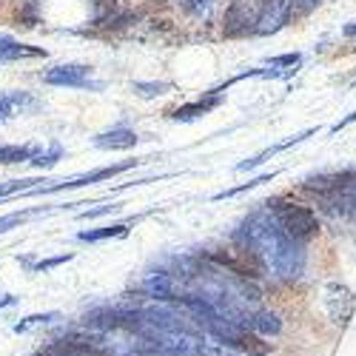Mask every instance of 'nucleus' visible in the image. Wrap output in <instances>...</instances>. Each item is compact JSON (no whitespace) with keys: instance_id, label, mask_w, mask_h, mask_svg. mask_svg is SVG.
Segmentation results:
<instances>
[{"instance_id":"nucleus-14","label":"nucleus","mask_w":356,"mask_h":356,"mask_svg":"<svg viewBox=\"0 0 356 356\" xmlns=\"http://www.w3.org/2000/svg\"><path fill=\"white\" fill-rule=\"evenodd\" d=\"M274 171L271 174H262V177H257V180H248L245 186H240V188H228V191H222V194H217L214 200H225V197H234V194H243V191H248V188H257V186H262V183H271L274 180Z\"/></svg>"},{"instance_id":"nucleus-20","label":"nucleus","mask_w":356,"mask_h":356,"mask_svg":"<svg viewBox=\"0 0 356 356\" xmlns=\"http://www.w3.org/2000/svg\"><path fill=\"white\" fill-rule=\"evenodd\" d=\"M117 209H120V205L111 202V205H100V209H92V211H83L80 217L83 220H92V217H100V214H108V211H117Z\"/></svg>"},{"instance_id":"nucleus-23","label":"nucleus","mask_w":356,"mask_h":356,"mask_svg":"<svg viewBox=\"0 0 356 356\" xmlns=\"http://www.w3.org/2000/svg\"><path fill=\"white\" fill-rule=\"evenodd\" d=\"M92 3H95V6H100L103 12H111V9L117 6V0H92Z\"/></svg>"},{"instance_id":"nucleus-5","label":"nucleus","mask_w":356,"mask_h":356,"mask_svg":"<svg viewBox=\"0 0 356 356\" xmlns=\"http://www.w3.org/2000/svg\"><path fill=\"white\" fill-rule=\"evenodd\" d=\"M293 0H262L259 3V23H257V35H274L288 23L291 17Z\"/></svg>"},{"instance_id":"nucleus-24","label":"nucleus","mask_w":356,"mask_h":356,"mask_svg":"<svg viewBox=\"0 0 356 356\" xmlns=\"http://www.w3.org/2000/svg\"><path fill=\"white\" fill-rule=\"evenodd\" d=\"M353 120H356V111H350V114L345 117V120H342V123H337V126H334V131H339V129H345V126H348V123H353Z\"/></svg>"},{"instance_id":"nucleus-12","label":"nucleus","mask_w":356,"mask_h":356,"mask_svg":"<svg viewBox=\"0 0 356 356\" xmlns=\"http://www.w3.org/2000/svg\"><path fill=\"white\" fill-rule=\"evenodd\" d=\"M23 103H29V97H26L23 92H12V95H3V97H0V123L9 120V117H12Z\"/></svg>"},{"instance_id":"nucleus-2","label":"nucleus","mask_w":356,"mask_h":356,"mask_svg":"<svg viewBox=\"0 0 356 356\" xmlns=\"http://www.w3.org/2000/svg\"><path fill=\"white\" fill-rule=\"evenodd\" d=\"M217 265H225L228 271H234V274H240V277H251V280H257L259 274H262V257L257 254V251H251V248H245V245H240V248H228V251H214V254H209Z\"/></svg>"},{"instance_id":"nucleus-16","label":"nucleus","mask_w":356,"mask_h":356,"mask_svg":"<svg viewBox=\"0 0 356 356\" xmlns=\"http://www.w3.org/2000/svg\"><path fill=\"white\" fill-rule=\"evenodd\" d=\"M236 345L251 350V353H268V345H262V339L254 337V334H240V337H236Z\"/></svg>"},{"instance_id":"nucleus-4","label":"nucleus","mask_w":356,"mask_h":356,"mask_svg":"<svg viewBox=\"0 0 356 356\" xmlns=\"http://www.w3.org/2000/svg\"><path fill=\"white\" fill-rule=\"evenodd\" d=\"M137 160H126V163H117V165H106V168H97V171H88V174H80L74 180H63V183H54V186H38L29 194H54V191H63V188H80V186H95L100 180H111L114 174H120L126 168H134Z\"/></svg>"},{"instance_id":"nucleus-11","label":"nucleus","mask_w":356,"mask_h":356,"mask_svg":"<svg viewBox=\"0 0 356 356\" xmlns=\"http://www.w3.org/2000/svg\"><path fill=\"white\" fill-rule=\"evenodd\" d=\"M129 234V225L120 222V225H106V228H97V231H80V240L83 243H97V240H108V236H126Z\"/></svg>"},{"instance_id":"nucleus-10","label":"nucleus","mask_w":356,"mask_h":356,"mask_svg":"<svg viewBox=\"0 0 356 356\" xmlns=\"http://www.w3.org/2000/svg\"><path fill=\"white\" fill-rule=\"evenodd\" d=\"M220 97L222 95H211V97H205V100H200V103H191V106H183V108H177L171 117H174V120H194V117H200V114H205V111H209V108H214L217 103H220Z\"/></svg>"},{"instance_id":"nucleus-6","label":"nucleus","mask_w":356,"mask_h":356,"mask_svg":"<svg viewBox=\"0 0 356 356\" xmlns=\"http://www.w3.org/2000/svg\"><path fill=\"white\" fill-rule=\"evenodd\" d=\"M49 86H69V88H100V83L92 80V72L86 66H57L43 74Z\"/></svg>"},{"instance_id":"nucleus-21","label":"nucleus","mask_w":356,"mask_h":356,"mask_svg":"<svg viewBox=\"0 0 356 356\" xmlns=\"http://www.w3.org/2000/svg\"><path fill=\"white\" fill-rule=\"evenodd\" d=\"M69 259H72V254H66V257H54V259H43V262H38V271L54 268V265H60V262H69Z\"/></svg>"},{"instance_id":"nucleus-15","label":"nucleus","mask_w":356,"mask_h":356,"mask_svg":"<svg viewBox=\"0 0 356 356\" xmlns=\"http://www.w3.org/2000/svg\"><path fill=\"white\" fill-rule=\"evenodd\" d=\"M35 211H15V214H6V217H0V234H6V231H12V228H17V225H23L29 217H32Z\"/></svg>"},{"instance_id":"nucleus-9","label":"nucleus","mask_w":356,"mask_h":356,"mask_svg":"<svg viewBox=\"0 0 356 356\" xmlns=\"http://www.w3.org/2000/svg\"><path fill=\"white\" fill-rule=\"evenodd\" d=\"M38 152L32 145H0V165H15V163H32Z\"/></svg>"},{"instance_id":"nucleus-19","label":"nucleus","mask_w":356,"mask_h":356,"mask_svg":"<svg viewBox=\"0 0 356 356\" xmlns=\"http://www.w3.org/2000/svg\"><path fill=\"white\" fill-rule=\"evenodd\" d=\"M300 60H302V57L300 54H282V57H271V60H268V66L271 69H277V66H300Z\"/></svg>"},{"instance_id":"nucleus-17","label":"nucleus","mask_w":356,"mask_h":356,"mask_svg":"<svg viewBox=\"0 0 356 356\" xmlns=\"http://www.w3.org/2000/svg\"><path fill=\"white\" fill-rule=\"evenodd\" d=\"M60 154H63V148H60V145H51V148H49V152H46V154L40 152V154H38V157H35L32 163H35L38 168H51V165H54L57 160H60Z\"/></svg>"},{"instance_id":"nucleus-13","label":"nucleus","mask_w":356,"mask_h":356,"mask_svg":"<svg viewBox=\"0 0 356 356\" xmlns=\"http://www.w3.org/2000/svg\"><path fill=\"white\" fill-rule=\"evenodd\" d=\"M35 183H46V180H3L0 183V197H12V194H26L38 188Z\"/></svg>"},{"instance_id":"nucleus-1","label":"nucleus","mask_w":356,"mask_h":356,"mask_svg":"<svg viewBox=\"0 0 356 356\" xmlns=\"http://www.w3.org/2000/svg\"><path fill=\"white\" fill-rule=\"evenodd\" d=\"M265 205L274 211V220H277V225L282 228V234L288 236V240H311V236H316L319 222H316V214L308 209V205L291 202V200H271Z\"/></svg>"},{"instance_id":"nucleus-22","label":"nucleus","mask_w":356,"mask_h":356,"mask_svg":"<svg viewBox=\"0 0 356 356\" xmlns=\"http://www.w3.org/2000/svg\"><path fill=\"white\" fill-rule=\"evenodd\" d=\"M293 3H296V6H300L302 12H311V9H316V6L322 3V0H293Z\"/></svg>"},{"instance_id":"nucleus-7","label":"nucleus","mask_w":356,"mask_h":356,"mask_svg":"<svg viewBox=\"0 0 356 356\" xmlns=\"http://www.w3.org/2000/svg\"><path fill=\"white\" fill-rule=\"evenodd\" d=\"M137 134L131 129H111L106 134H97L95 137V145L97 148H106V152H126V148H134L137 145Z\"/></svg>"},{"instance_id":"nucleus-25","label":"nucleus","mask_w":356,"mask_h":356,"mask_svg":"<svg viewBox=\"0 0 356 356\" xmlns=\"http://www.w3.org/2000/svg\"><path fill=\"white\" fill-rule=\"evenodd\" d=\"M342 32H345V38H356V23L345 26V29H342Z\"/></svg>"},{"instance_id":"nucleus-3","label":"nucleus","mask_w":356,"mask_h":356,"mask_svg":"<svg viewBox=\"0 0 356 356\" xmlns=\"http://www.w3.org/2000/svg\"><path fill=\"white\" fill-rule=\"evenodd\" d=\"M257 23H259V6H254V0H231V6L225 12V35L228 38L257 32Z\"/></svg>"},{"instance_id":"nucleus-18","label":"nucleus","mask_w":356,"mask_h":356,"mask_svg":"<svg viewBox=\"0 0 356 356\" xmlns=\"http://www.w3.org/2000/svg\"><path fill=\"white\" fill-rule=\"evenodd\" d=\"M140 95H145V97H154V95H163L165 88H168V83H137L134 86Z\"/></svg>"},{"instance_id":"nucleus-8","label":"nucleus","mask_w":356,"mask_h":356,"mask_svg":"<svg viewBox=\"0 0 356 356\" xmlns=\"http://www.w3.org/2000/svg\"><path fill=\"white\" fill-rule=\"evenodd\" d=\"M23 57H46V51L17 43L12 38H0V60H23Z\"/></svg>"}]
</instances>
